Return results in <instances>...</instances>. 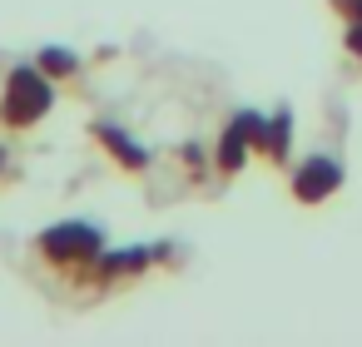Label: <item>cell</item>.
<instances>
[{
	"label": "cell",
	"mask_w": 362,
	"mask_h": 347,
	"mask_svg": "<svg viewBox=\"0 0 362 347\" xmlns=\"http://www.w3.org/2000/svg\"><path fill=\"white\" fill-rule=\"evenodd\" d=\"M50 100H55V95H50L45 75L30 70V65H21V70L6 75V100H0V114H6V124L25 129V124H35V119L50 110Z\"/></svg>",
	"instance_id": "obj_1"
},
{
	"label": "cell",
	"mask_w": 362,
	"mask_h": 347,
	"mask_svg": "<svg viewBox=\"0 0 362 347\" xmlns=\"http://www.w3.org/2000/svg\"><path fill=\"white\" fill-rule=\"evenodd\" d=\"M40 253L60 268H90L100 263V228L90 223H55L45 238H40Z\"/></svg>",
	"instance_id": "obj_2"
},
{
	"label": "cell",
	"mask_w": 362,
	"mask_h": 347,
	"mask_svg": "<svg viewBox=\"0 0 362 347\" xmlns=\"http://www.w3.org/2000/svg\"><path fill=\"white\" fill-rule=\"evenodd\" d=\"M337 184H342V169H337V159L317 154V159H308V164L298 169V179H293V194H298L303 204H317V199H327Z\"/></svg>",
	"instance_id": "obj_3"
},
{
	"label": "cell",
	"mask_w": 362,
	"mask_h": 347,
	"mask_svg": "<svg viewBox=\"0 0 362 347\" xmlns=\"http://www.w3.org/2000/svg\"><path fill=\"white\" fill-rule=\"evenodd\" d=\"M100 139L110 144V154H115V159H119L124 169H144V164H149V154H144V149H134V144H129L124 134H110V129H100Z\"/></svg>",
	"instance_id": "obj_4"
},
{
	"label": "cell",
	"mask_w": 362,
	"mask_h": 347,
	"mask_svg": "<svg viewBox=\"0 0 362 347\" xmlns=\"http://www.w3.org/2000/svg\"><path fill=\"white\" fill-rule=\"evenodd\" d=\"M288 129H293V124H288V114H278V119L268 124V134H263V149H268L273 159H283V154H288Z\"/></svg>",
	"instance_id": "obj_5"
},
{
	"label": "cell",
	"mask_w": 362,
	"mask_h": 347,
	"mask_svg": "<svg viewBox=\"0 0 362 347\" xmlns=\"http://www.w3.org/2000/svg\"><path fill=\"white\" fill-rule=\"evenodd\" d=\"M40 70H50V75H75V55H65V50H45V55H40Z\"/></svg>",
	"instance_id": "obj_6"
},
{
	"label": "cell",
	"mask_w": 362,
	"mask_h": 347,
	"mask_svg": "<svg viewBox=\"0 0 362 347\" xmlns=\"http://www.w3.org/2000/svg\"><path fill=\"white\" fill-rule=\"evenodd\" d=\"M347 50L362 55V20H352V30H347Z\"/></svg>",
	"instance_id": "obj_7"
},
{
	"label": "cell",
	"mask_w": 362,
	"mask_h": 347,
	"mask_svg": "<svg viewBox=\"0 0 362 347\" xmlns=\"http://www.w3.org/2000/svg\"><path fill=\"white\" fill-rule=\"evenodd\" d=\"M0 169H6V154H0Z\"/></svg>",
	"instance_id": "obj_8"
}]
</instances>
